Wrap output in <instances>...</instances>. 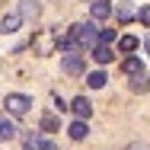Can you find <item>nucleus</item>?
<instances>
[{
  "label": "nucleus",
  "instance_id": "nucleus-1",
  "mask_svg": "<svg viewBox=\"0 0 150 150\" xmlns=\"http://www.w3.org/2000/svg\"><path fill=\"white\" fill-rule=\"evenodd\" d=\"M80 48H93L96 42H99V29H96V23H77V26H70L67 32Z\"/></svg>",
  "mask_w": 150,
  "mask_h": 150
},
{
  "label": "nucleus",
  "instance_id": "nucleus-2",
  "mask_svg": "<svg viewBox=\"0 0 150 150\" xmlns=\"http://www.w3.org/2000/svg\"><path fill=\"white\" fill-rule=\"evenodd\" d=\"M29 105H32V99L26 93H10V96L3 99V109H6L10 115H16V118H23V115L29 112Z\"/></svg>",
  "mask_w": 150,
  "mask_h": 150
},
{
  "label": "nucleus",
  "instance_id": "nucleus-3",
  "mask_svg": "<svg viewBox=\"0 0 150 150\" xmlns=\"http://www.w3.org/2000/svg\"><path fill=\"white\" fill-rule=\"evenodd\" d=\"M83 54H77V51H67L64 58H61V70L64 74H70V77H77V74H83Z\"/></svg>",
  "mask_w": 150,
  "mask_h": 150
},
{
  "label": "nucleus",
  "instance_id": "nucleus-4",
  "mask_svg": "<svg viewBox=\"0 0 150 150\" xmlns=\"http://www.w3.org/2000/svg\"><path fill=\"white\" fill-rule=\"evenodd\" d=\"M67 109H70V112L77 115V118H83V121H86V118L93 115V102L86 99V96H77V99H74V102L67 105Z\"/></svg>",
  "mask_w": 150,
  "mask_h": 150
},
{
  "label": "nucleus",
  "instance_id": "nucleus-5",
  "mask_svg": "<svg viewBox=\"0 0 150 150\" xmlns=\"http://www.w3.org/2000/svg\"><path fill=\"white\" fill-rule=\"evenodd\" d=\"M26 150H58V147H54L48 137H42V134L35 131V134H26Z\"/></svg>",
  "mask_w": 150,
  "mask_h": 150
},
{
  "label": "nucleus",
  "instance_id": "nucleus-6",
  "mask_svg": "<svg viewBox=\"0 0 150 150\" xmlns=\"http://www.w3.org/2000/svg\"><path fill=\"white\" fill-rule=\"evenodd\" d=\"M90 13H93V19H109L112 16V0H93Z\"/></svg>",
  "mask_w": 150,
  "mask_h": 150
},
{
  "label": "nucleus",
  "instance_id": "nucleus-7",
  "mask_svg": "<svg viewBox=\"0 0 150 150\" xmlns=\"http://www.w3.org/2000/svg\"><path fill=\"white\" fill-rule=\"evenodd\" d=\"M93 61H96V64H109V61H112V48L102 45V42H96V45H93Z\"/></svg>",
  "mask_w": 150,
  "mask_h": 150
},
{
  "label": "nucleus",
  "instance_id": "nucleus-8",
  "mask_svg": "<svg viewBox=\"0 0 150 150\" xmlns=\"http://www.w3.org/2000/svg\"><path fill=\"white\" fill-rule=\"evenodd\" d=\"M67 134H70V141H83V137L90 134V128H86V121H83V118H77L70 128H67Z\"/></svg>",
  "mask_w": 150,
  "mask_h": 150
},
{
  "label": "nucleus",
  "instance_id": "nucleus-9",
  "mask_svg": "<svg viewBox=\"0 0 150 150\" xmlns=\"http://www.w3.org/2000/svg\"><path fill=\"white\" fill-rule=\"evenodd\" d=\"M19 23H23V16H19V13H13V16L0 19V32H3V35H13V32L19 29Z\"/></svg>",
  "mask_w": 150,
  "mask_h": 150
},
{
  "label": "nucleus",
  "instance_id": "nucleus-10",
  "mask_svg": "<svg viewBox=\"0 0 150 150\" xmlns=\"http://www.w3.org/2000/svg\"><path fill=\"white\" fill-rule=\"evenodd\" d=\"M131 90L134 93H147L150 90V77L141 70V74H131Z\"/></svg>",
  "mask_w": 150,
  "mask_h": 150
},
{
  "label": "nucleus",
  "instance_id": "nucleus-11",
  "mask_svg": "<svg viewBox=\"0 0 150 150\" xmlns=\"http://www.w3.org/2000/svg\"><path fill=\"white\" fill-rule=\"evenodd\" d=\"M16 131H19V128H16V121L3 118V121H0V144H3V141H13V137H16Z\"/></svg>",
  "mask_w": 150,
  "mask_h": 150
},
{
  "label": "nucleus",
  "instance_id": "nucleus-12",
  "mask_svg": "<svg viewBox=\"0 0 150 150\" xmlns=\"http://www.w3.org/2000/svg\"><path fill=\"white\" fill-rule=\"evenodd\" d=\"M19 16L23 19H35L38 16V3L35 0H19Z\"/></svg>",
  "mask_w": 150,
  "mask_h": 150
},
{
  "label": "nucleus",
  "instance_id": "nucleus-13",
  "mask_svg": "<svg viewBox=\"0 0 150 150\" xmlns=\"http://www.w3.org/2000/svg\"><path fill=\"white\" fill-rule=\"evenodd\" d=\"M105 80H109V77H105L102 70H93L90 77H86V83H90L93 90H102V86H105Z\"/></svg>",
  "mask_w": 150,
  "mask_h": 150
},
{
  "label": "nucleus",
  "instance_id": "nucleus-14",
  "mask_svg": "<svg viewBox=\"0 0 150 150\" xmlns=\"http://www.w3.org/2000/svg\"><path fill=\"white\" fill-rule=\"evenodd\" d=\"M134 48H137V38H134V35H121L118 38V51L128 54V51H134Z\"/></svg>",
  "mask_w": 150,
  "mask_h": 150
},
{
  "label": "nucleus",
  "instance_id": "nucleus-15",
  "mask_svg": "<svg viewBox=\"0 0 150 150\" xmlns=\"http://www.w3.org/2000/svg\"><path fill=\"white\" fill-rule=\"evenodd\" d=\"M121 67H125V74H128V77H131V74H141V70H144V64H141L137 58H128L125 64H121Z\"/></svg>",
  "mask_w": 150,
  "mask_h": 150
},
{
  "label": "nucleus",
  "instance_id": "nucleus-16",
  "mask_svg": "<svg viewBox=\"0 0 150 150\" xmlns=\"http://www.w3.org/2000/svg\"><path fill=\"white\" fill-rule=\"evenodd\" d=\"M38 125H42V131H58L61 121L54 118V115H42V121H38Z\"/></svg>",
  "mask_w": 150,
  "mask_h": 150
},
{
  "label": "nucleus",
  "instance_id": "nucleus-17",
  "mask_svg": "<svg viewBox=\"0 0 150 150\" xmlns=\"http://www.w3.org/2000/svg\"><path fill=\"white\" fill-rule=\"evenodd\" d=\"M58 45H61V51H77V48H80V45H77L74 38H70V35H64V38H58Z\"/></svg>",
  "mask_w": 150,
  "mask_h": 150
},
{
  "label": "nucleus",
  "instance_id": "nucleus-18",
  "mask_svg": "<svg viewBox=\"0 0 150 150\" xmlns=\"http://www.w3.org/2000/svg\"><path fill=\"white\" fill-rule=\"evenodd\" d=\"M115 38H118V35H115V29H102V32H99V42H102V45H112Z\"/></svg>",
  "mask_w": 150,
  "mask_h": 150
},
{
  "label": "nucleus",
  "instance_id": "nucleus-19",
  "mask_svg": "<svg viewBox=\"0 0 150 150\" xmlns=\"http://www.w3.org/2000/svg\"><path fill=\"white\" fill-rule=\"evenodd\" d=\"M137 16H141V23H144V26H150V6H141V13H137Z\"/></svg>",
  "mask_w": 150,
  "mask_h": 150
},
{
  "label": "nucleus",
  "instance_id": "nucleus-20",
  "mask_svg": "<svg viewBox=\"0 0 150 150\" xmlns=\"http://www.w3.org/2000/svg\"><path fill=\"white\" fill-rule=\"evenodd\" d=\"M144 48H147V54H150V35H147V42H144Z\"/></svg>",
  "mask_w": 150,
  "mask_h": 150
}]
</instances>
